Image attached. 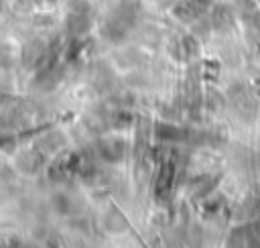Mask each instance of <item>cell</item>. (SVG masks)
<instances>
[{
	"instance_id": "obj_1",
	"label": "cell",
	"mask_w": 260,
	"mask_h": 248,
	"mask_svg": "<svg viewBox=\"0 0 260 248\" xmlns=\"http://www.w3.org/2000/svg\"><path fill=\"white\" fill-rule=\"evenodd\" d=\"M132 20H134V10H132V6H130L128 2H122V4L110 14V18H108V22H106V26H104V33H106L112 41H118V39H122V37L126 35V30L130 28Z\"/></svg>"
},
{
	"instance_id": "obj_2",
	"label": "cell",
	"mask_w": 260,
	"mask_h": 248,
	"mask_svg": "<svg viewBox=\"0 0 260 248\" xmlns=\"http://www.w3.org/2000/svg\"><path fill=\"white\" fill-rule=\"evenodd\" d=\"M175 171H177V163L173 157H167L162 163H160V169H158V175H156V181H154V191H156V197L162 199L171 193V187L175 183Z\"/></svg>"
},
{
	"instance_id": "obj_3",
	"label": "cell",
	"mask_w": 260,
	"mask_h": 248,
	"mask_svg": "<svg viewBox=\"0 0 260 248\" xmlns=\"http://www.w3.org/2000/svg\"><path fill=\"white\" fill-rule=\"evenodd\" d=\"M100 154L108 163H116L124 157V144L122 140H104L100 144Z\"/></svg>"
},
{
	"instance_id": "obj_4",
	"label": "cell",
	"mask_w": 260,
	"mask_h": 248,
	"mask_svg": "<svg viewBox=\"0 0 260 248\" xmlns=\"http://www.w3.org/2000/svg\"><path fill=\"white\" fill-rule=\"evenodd\" d=\"M199 14V6L191 0H183L175 6V16H179L181 20H193Z\"/></svg>"
},
{
	"instance_id": "obj_5",
	"label": "cell",
	"mask_w": 260,
	"mask_h": 248,
	"mask_svg": "<svg viewBox=\"0 0 260 248\" xmlns=\"http://www.w3.org/2000/svg\"><path fill=\"white\" fill-rule=\"evenodd\" d=\"M185 136L183 130H179L177 126H171V124H158L156 126V138L158 140H181Z\"/></svg>"
},
{
	"instance_id": "obj_6",
	"label": "cell",
	"mask_w": 260,
	"mask_h": 248,
	"mask_svg": "<svg viewBox=\"0 0 260 248\" xmlns=\"http://www.w3.org/2000/svg\"><path fill=\"white\" fill-rule=\"evenodd\" d=\"M130 122H132V116H130V114H126V112H118V114H116V124H118V128H126V126H130Z\"/></svg>"
},
{
	"instance_id": "obj_7",
	"label": "cell",
	"mask_w": 260,
	"mask_h": 248,
	"mask_svg": "<svg viewBox=\"0 0 260 248\" xmlns=\"http://www.w3.org/2000/svg\"><path fill=\"white\" fill-rule=\"evenodd\" d=\"M191 2H195L199 8H205V6H209V4H211V0H191Z\"/></svg>"
}]
</instances>
